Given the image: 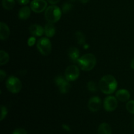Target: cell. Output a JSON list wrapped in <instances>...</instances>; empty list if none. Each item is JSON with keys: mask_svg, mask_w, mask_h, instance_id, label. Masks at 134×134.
<instances>
[{"mask_svg": "<svg viewBox=\"0 0 134 134\" xmlns=\"http://www.w3.org/2000/svg\"><path fill=\"white\" fill-rule=\"evenodd\" d=\"M99 88L105 94H111L115 92L118 84L116 79L111 75H107L102 77L99 81Z\"/></svg>", "mask_w": 134, "mask_h": 134, "instance_id": "obj_1", "label": "cell"}, {"mask_svg": "<svg viewBox=\"0 0 134 134\" xmlns=\"http://www.w3.org/2000/svg\"><path fill=\"white\" fill-rule=\"evenodd\" d=\"M77 64L82 71H89L95 67L96 64V58L92 54H86L79 58Z\"/></svg>", "mask_w": 134, "mask_h": 134, "instance_id": "obj_2", "label": "cell"}, {"mask_svg": "<svg viewBox=\"0 0 134 134\" xmlns=\"http://www.w3.org/2000/svg\"><path fill=\"white\" fill-rule=\"evenodd\" d=\"M62 10L58 6L52 5L48 7L45 10L44 16L46 20L50 23L57 22L62 16Z\"/></svg>", "mask_w": 134, "mask_h": 134, "instance_id": "obj_3", "label": "cell"}, {"mask_svg": "<svg viewBox=\"0 0 134 134\" xmlns=\"http://www.w3.org/2000/svg\"><path fill=\"white\" fill-rule=\"evenodd\" d=\"M6 87L10 92L13 94H18L22 89V82L17 77L10 76L7 79Z\"/></svg>", "mask_w": 134, "mask_h": 134, "instance_id": "obj_4", "label": "cell"}, {"mask_svg": "<svg viewBox=\"0 0 134 134\" xmlns=\"http://www.w3.org/2000/svg\"><path fill=\"white\" fill-rule=\"evenodd\" d=\"M37 48L43 56H48L52 51V44L48 38L43 37L37 41Z\"/></svg>", "mask_w": 134, "mask_h": 134, "instance_id": "obj_5", "label": "cell"}, {"mask_svg": "<svg viewBox=\"0 0 134 134\" xmlns=\"http://www.w3.org/2000/svg\"><path fill=\"white\" fill-rule=\"evenodd\" d=\"M80 75L79 69L75 65H71L65 71V77L68 81H74L79 78Z\"/></svg>", "mask_w": 134, "mask_h": 134, "instance_id": "obj_6", "label": "cell"}, {"mask_svg": "<svg viewBox=\"0 0 134 134\" xmlns=\"http://www.w3.org/2000/svg\"><path fill=\"white\" fill-rule=\"evenodd\" d=\"M31 10L36 13H41L47 8V2L45 0H33L30 3Z\"/></svg>", "mask_w": 134, "mask_h": 134, "instance_id": "obj_7", "label": "cell"}, {"mask_svg": "<svg viewBox=\"0 0 134 134\" xmlns=\"http://www.w3.org/2000/svg\"><path fill=\"white\" fill-rule=\"evenodd\" d=\"M118 105L117 98L114 96H107L103 102V107L105 110L108 112L115 111Z\"/></svg>", "mask_w": 134, "mask_h": 134, "instance_id": "obj_8", "label": "cell"}, {"mask_svg": "<svg viewBox=\"0 0 134 134\" xmlns=\"http://www.w3.org/2000/svg\"><path fill=\"white\" fill-rule=\"evenodd\" d=\"M100 98L98 96H93L88 101V108L92 112H96L100 109L101 107Z\"/></svg>", "mask_w": 134, "mask_h": 134, "instance_id": "obj_9", "label": "cell"}, {"mask_svg": "<svg viewBox=\"0 0 134 134\" xmlns=\"http://www.w3.org/2000/svg\"><path fill=\"white\" fill-rule=\"evenodd\" d=\"M68 54L71 61L73 63H77L79 58V51L75 47H71L68 51Z\"/></svg>", "mask_w": 134, "mask_h": 134, "instance_id": "obj_10", "label": "cell"}, {"mask_svg": "<svg viewBox=\"0 0 134 134\" xmlns=\"http://www.w3.org/2000/svg\"><path fill=\"white\" fill-rule=\"evenodd\" d=\"M116 98L120 102H128L130 98V94L126 89H120L116 92Z\"/></svg>", "mask_w": 134, "mask_h": 134, "instance_id": "obj_11", "label": "cell"}, {"mask_svg": "<svg viewBox=\"0 0 134 134\" xmlns=\"http://www.w3.org/2000/svg\"><path fill=\"white\" fill-rule=\"evenodd\" d=\"M29 31L34 36L40 37L44 33V29L39 24H33L30 26Z\"/></svg>", "mask_w": 134, "mask_h": 134, "instance_id": "obj_12", "label": "cell"}, {"mask_svg": "<svg viewBox=\"0 0 134 134\" xmlns=\"http://www.w3.org/2000/svg\"><path fill=\"white\" fill-rule=\"evenodd\" d=\"M10 35V30L7 25L4 22L0 23V39L5 40Z\"/></svg>", "mask_w": 134, "mask_h": 134, "instance_id": "obj_13", "label": "cell"}, {"mask_svg": "<svg viewBox=\"0 0 134 134\" xmlns=\"http://www.w3.org/2000/svg\"><path fill=\"white\" fill-rule=\"evenodd\" d=\"M31 8L27 6H24L18 11V17L21 20H26L30 16Z\"/></svg>", "mask_w": 134, "mask_h": 134, "instance_id": "obj_14", "label": "cell"}, {"mask_svg": "<svg viewBox=\"0 0 134 134\" xmlns=\"http://www.w3.org/2000/svg\"><path fill=\"white\" fill-rule=\"evenodd\" d=\"M44 34L47 37H52L56 34V28L52 23H47L44 27Z\"/></svg>", "mask_w": 134, "mask_h": 134, "instance_id": "obj_15", "label": "cell"}, {"mask_svg": "<svg viewBox=\"0 0 134 134\" xmlns=\"http://www.w3.org/2000/svg\"><path fill=\"white\" fill-rule=\"evenodd\" d=\"M98 134H112V129L107 123H102L98 127Z\"/></svg>", "mask_w": 134, "mask_h": 134, "instance_id": "obj_16", "label": "cell"}, {"mask_svg": "<svg viewBox=\"0 0 134 134\" xmlns=\"http://www.w3.org/2000/svg\"><path fill=\"white\" fill-rule=\"evenodd\" d=\"M68 82L69 81L68 80H66L65 82H63L61 85H60L58 86L60 93H62L63 94H65L69 91V90L71 88V85Z\"/></svg>", "mask_w": 134, "mask_h": 134, "instance_id": "obj_17", "label": "cell"}, {"mask_svg": "<svg viewBox=\"0 0 134 134\" xmlns=\"http://www.w3.org/2000/svg\"><path fill=\"white\" fill-rule=\"evenodd\" d=\"M2 5L6 10H11L15 5V0H2Z\"/></svg>", "mask_w": 134, "mask_h": 134, "instance_id": "obj_18", "label": "cell"}, {"mask_svg": "<svg viewBox=\"0 0 134 134\" xmlns=\"http://www.w3.org/2000/svg\"><path fill=\"white\" fill-rule=\"evenodd\" d=\"M75 38L77 43L79 44H80V45H84L85 44L86 38H85V35L82 32L79 31H77L75 33Z\"/></svg>", "mask_w": 134, "mask_h": 134, "instance_id": "obj_19", "label": "cell"}, {"mask_svg": "<svg viewBox=\"0 0 134 134\" xmlns=\"http://www.w3.org/2000/svg\"><path fill=\"white\" fill-rule=\"evenodd\" d=\"M9 60V56L5 51H0V65H3L8 63Z\"/></svg>", "mask_w": 134, "mask_h": 134, "instance_id": "obj_20", "label": "cell"}, {"mask_svg": "<svg viewBox=\"0 0 134 134\" xmlns=\"http://www.w3.org/2000/svg\"><path fill=\"white\" fill-rule=\"evenodd\" d=\"M87 88L89 91L92 92H96L98 90V86L94 81H89L87 84Z\"/></svg>", "mask_w": 134, "mask_h": 134, "instance_id": "obj_21", "label": "cell"}, {"mask_svg": "<svg viewBox=\"0 0 134 134\" xmlns=\"http://www.w3.org/2000/svg\"><path fill=\"white\" fill-rule=\"evenodd\" d=\"M72 7H73V5H72L71 3H65L62 6V11L64 13H68V12L71 10Z\"/></svg>", "mask_w": 134, "mask_h": 134, "instance_id": "obj_22", "label": "cell"}, {"mask_svg": "<svg viewBox=\"0 0 134 134\" xmlns=\"http://www.w3.org/2000/svg\"><path fill=\"white\" fill-rule=\"evenodd\" d=\"M126 107L130 113L134 114V100H130L127 102Z\"/></svg>", "mask_w": 134, "mask_h": 134, "instance_id": "obj_23", "label": "cell"}, {"mask_svg": "<svg viewBox=\"0 0 134 134\" xmlns=\"http://www.w3.org/2000/svg\"><path fill=\"white\" fill-rule=\"evenodd\" d=\"M7 109L6 107L3 105L1 106V117H0V120L2 121L5 117H6L7 115Z\"/></svg>", "mask_w": 134, "mask_h": 134, "instance_id": "obj_24", "label": "cell"}, {"mask_svg": "<svg viewBox=\"0 0 134 134\" xmlns=\"http://www.w3.org/2000/svg\"><path fill=\"white\" fill-rule=\"evenodd\" d=\"M13 134H27V131L25 129L22 128H19L14 130V132H13Z\"/></svg>", "mask_w": 134, "mask_h": 134, "instance_id": "obj_25", "label": "cell"}, {"mask_svg": "<svg viewBox=\"0 0 134 134\" xmlns=\"http://www.w3.org/2000/svg\"><path fill=\"white\" fill-rule=\"evenodd\" d=\"M35 43H36V39H35V37H31L29 38L28 41H27V44L30 47L34 46Z\"/></svg>", "mask_w": 134, "mask_h": 134, "instance_id": "obj_26", "label": "cell"}, {"mask_svg": "<svg viewBox=\"0 0 134 134\" xmlns=\"http://www.w3.org/2000/svg\"><path fill=\"white\" fill-rule=\"evenodd\" d=\"M18 3L21 5H26L30 3V0H16Z\"/></svg>", "mask_w": 134, "mask_h": 134, "instance_id": "obj_27", "label": "cell"}, {"mask_svg": "<svg viewBox=\"0 0 134 134\" xmlns=\"http://www.w3.org/2000/svg\"><path fill=\"white\" fill-rule=\"evenodd\" d=\"M5 77H6V73H5V72L3 70H2V69H1L0 70V80H1V82L3 81Z\"/></svg>", "mask_w": 134, "mask_h": 134, "instance_id": "obj_28", "label": "cell"}, {"mask_svg": "<svg viewBox=\"0 0 134 134\" xmlns=\"http://www.w3.org/2000/svg\"><path fill=\"white\" fill-rule=\"evenodd\" d=\"M47 1L52 5H55V4L58 3L60 1V0H47Z\"/></svg>", "mask_w": 134, "mask_h": 134, "instance_id": "obj_29", "label": "cell"}, {"mask_svg": "<svg viewBox=\"0 0 134 134\" xmlns=\"http://www.w3.org/2000/svg\"><path fill=\"white\" fill-rule=\"evenodd\" d=\"M62 128H64V130H65L66 131H68V132H69V131H70V128H69V126H68L67 124H63Z\"/></svg>", "mask_w": 134, "mask_h": 134, "instance_id": "obj_30", "label": "cell"}, {"mask_svg": "<svg viewBox=\"0 0 134 134\" xmlns=\"http://www.w3.org/2000/svg\"><path fill=\"white\" fill-rule=\"evenodd\" d=\"M79 1L81 3L86 4V3H88L90 0H79Z\"/></svg>", "mask_w": 134, "mask_h": 134, "instance_id": "obj_31", "label": "cell"}, {"mask_svg": "<svg viewBox=\"0 0 134 134\" xmlns=\"http://www.w3.org/2000/svg\"><path fill=\"white\" fill-rule=\"evenodd\" d=\"M130 66L132 69H134V58L132 59V62H131V64H130Z\"/></svg>", "mask_w": 134, "mask_h": 134, "instance_id": "obj_32", "label": "cell"}, {"mask_svg": "<svg viewBox=\"0 0 134 134\" xmlns=\"http://www.w3.org/2000/svg\"><path fill=\"white\" fill-rule=\"evenodd\" d=\"M88 47H89V46L87 44H84V48H88Z\"/></svg>", "mask_w": 134, "mask_h": 134, "instance_id": "obj_33", "label": "cell"}, {"mask_svg": "<svg viewBox=\"0 0 134 134\" xmlns=\"http://www.w3.org/2000/svg\"><path fill=\"white\" fill-rule=\"evenodd\" d=\"M133 128H134V120H133Z\"/></svg>", "mask_w": 134, "mask_h": 134, "instance_id": "obj_34", "label": "cell"}]
</instances>
